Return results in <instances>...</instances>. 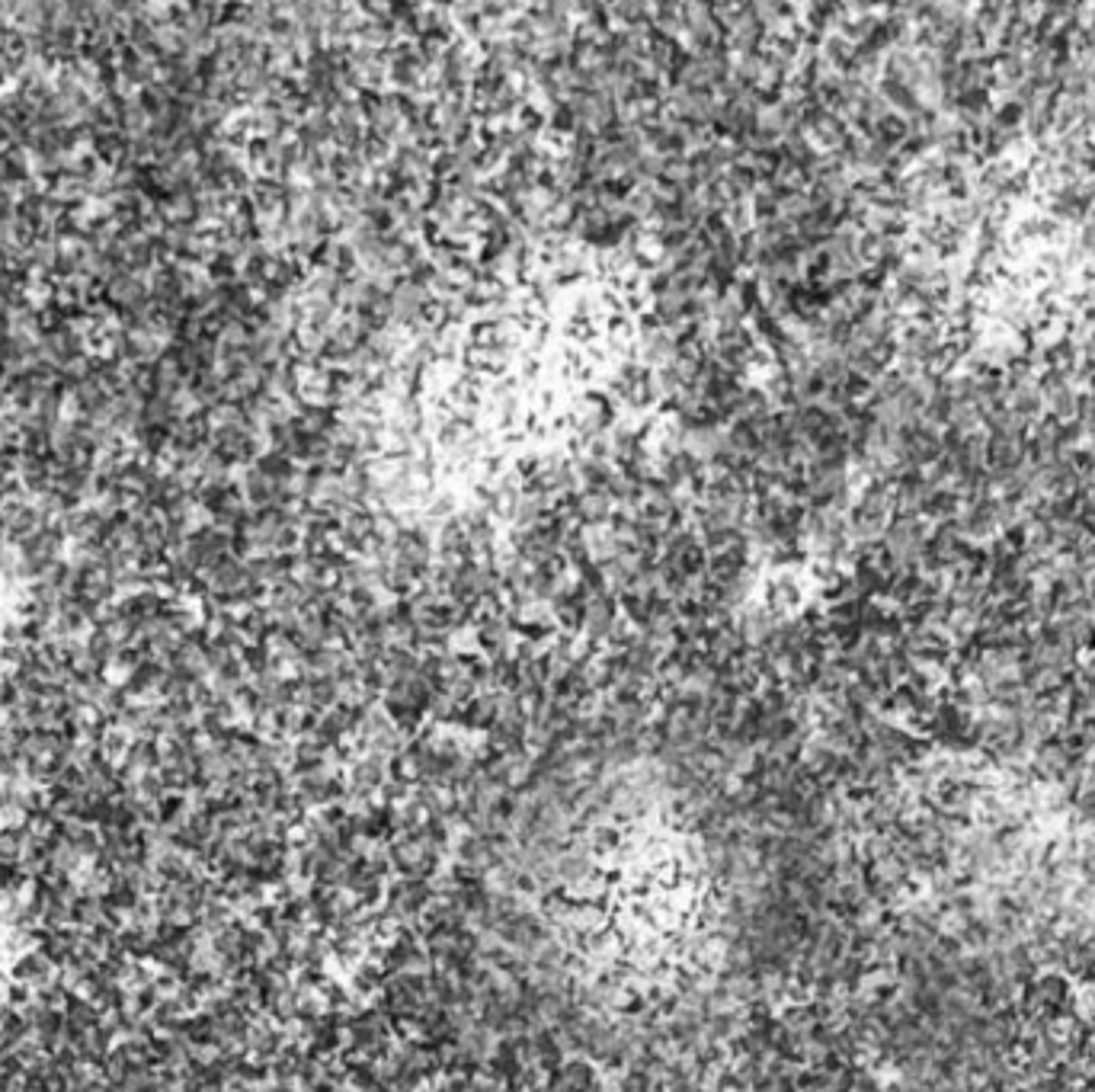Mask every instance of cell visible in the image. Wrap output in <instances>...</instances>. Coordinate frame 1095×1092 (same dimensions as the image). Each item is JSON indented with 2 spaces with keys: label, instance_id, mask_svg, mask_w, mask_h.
I'll list each match as a JSON object with an SVG mask.
<instances>
[{
  "label": "cell",
  "instance_id": "cell-1",
  "mask_svg": "<svg viewBox=\"0 0 1095 1092\" xmlns=\"http://www.w3.org/2000/svg\"><path fill=\"white\" fill-rule=\"evenodd\" d=\"M1003 404L1012 410V414H1018L1022 420H1034V417L1041 414V407H1045V394H1041V385L1034 378H1025V381H1016V385H1006V398Z\"/></svg>",
  "mask_w": 1095,
  "mask_h": 1092
}]
</instances>
